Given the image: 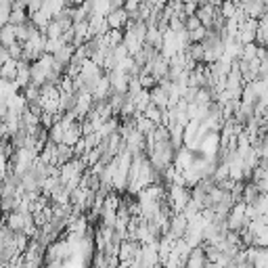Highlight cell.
I'll return each instance as SVG.
<instances>
[{
	"label": "cell",
	"instance_id": "cell-1",
	"mask_svg": "<svg viewBox=\"0 0 268 268\" xmlns=\"http://www.w3.org/2000/svg\"><path fill=\"white\" fill-rule=\"evenodd\" d=\"M185 268H212V264L208 262L206 252H204V248H201V245H199V248H195V250H191Z\"/></svg>",
	"mask_w": 268,
	"mask_h": 268
},
{
	"label": "cell",
	"instance_id": "cell-2",
	"mask_svg": "<svg viewBox=\"0 0 268 268\" xmlns=\"http://www.w3.org/2000/svg\"><path fill=\"white\" fill-rule=\"evenodd\" d=\"M105 21H107L109 30H122V32H124V28H126V24H128V15H126L124 9L111 11V13L105 17Z\"/></svg>",
	"mask_w": 268,
	"mask_h": 268
},
{
	"label": "cell",
	"instance_id": "cell-3",
	"mask_svg": "<svg viewBox=\"0 0 268 268\" xmlns=\"http://www.w3.org/2000/svg\"><path fill=\"white\" fill-rule=\"evenodd\" d=\"M30 214H19V212H11V214H7V218H5V225L13 231V233H24V229H26V218H28Z\"/></svg>",
	"mask_w": 268,
	"mask_h": 268
},
{
	"label": "cell",
	"instance_id": "cell-4",
	"mask_svg": "<svg viewBox=\"0 0 268 268\" xmlns=\"http://www.w3.org/2000/svg\"><path fill=\"white\" fill-rule=\"evenodd\" d=\"M38 160L44 164V166H55L57 168V145L55 143H47L42 149V153L38 155Z\"/></svg>",
	"mask_w": 268,
	"mask_h": 268
},
{
	"label": "cell",
	"instance_id": "cell-5",
	"mask_svg": "<svg viewBox=\"0 0 268 268\" xmlns=\"http://www.w3.org/2000/svg\"><path fill=\"white\" fill-rule=\"evenodd\" d=\"M74 53H76V49L72 47V44H70V47H63V49H59V51L53 55V61H55V63H59V65L63 67V70H65V67L72 63Z\"/></svg>",
	"mask_w": 268,
	"mask_h": 268
},
{
	"label": "cell",
	"instance_id": "cell-6",
	"mask_svg": "<svg viewBox=\"0 0 268 268\" xmlns=\"http://www.w3.org/2000/svg\"><path fill=\"white\" fill-rule=\"evenodd\" d=\"M15 76H17V61L9 59L3 67H0V80H5V82H15Z\"/></svg>",
	"mask_w": 268,
	"mask_h": 268
},
{
	"label": "cell",
	"instance_id": "cell-7",
	"mask_svg": "<svg viewBox=\"0 0 268 268\" xmlns=\"http://www.w3.org/2000/svg\"><path fill=\"white\" fill-rule=\"evenodd\" d=\"M17 42V36H15V28L13 26H3L0 28V44H3L5 49H9L11 44Z\"/></svg>",
	"mask_w": 268,
	"mask_h": 268
},
{
	"label": "cell",
	"instance_id": "cell-8",
	"mask_svg": "<svg viewBox=\"0 0 268 268\" xmlns=\"http://www.w3.org/2000/svg\"><path fill=\"white\" fill-rule=\"evenodd\" d=\"M143 118H147L151 124H155V126H160L162 124V109H158L153 103L143 111Z\"/></svg>",
	"mask_w": 268,
	"mask_h": 268
},
{
	"label": "cell",
	"instance_id": "cell-9",
	"mask_svg": "<svg viewBox=\"0 0 268 268\" xmlns=\"http://www.w3.org/2000/svg\"><path fill=\"white\" fill-rule=\"evenodd\" d=\"M11 11H13V3H9V0H0V28L9 26Z\"/></svg>",
	"mask_w": 268,
	"mask_h": 268
},
{
	"label": "cell",
	"instance_id": "cell-10",
	"mask_svg": "<svg viewBox=\"0 0 268 268\" xmlns=\"http://www.w3.org/2000/svg\"><path fill=\"white\" fill-rule=\"evenodd\" d=\"M254 268H268V250L258 248V256L254 260Z\"/></svg>",
	"mask_w": 268,
	"mask_h": 268
},
{
	"label": "cell",
	"instance_id": "cell-11",
	"mask_svg": "<svg viewBox=\"0 0 268 268\" xmlns=\"http://www.w3.org/2000/svg\"><path fill=\"white\" fill-rule=\"evenodd\" d=\"M256 51H258L256 42L245 44V47H243V53H241V59H243V61H254V59H256Z\"/></svg>",
	"mask_w": 268,
	"mask_h": 268
},
{
	"label": "cell",
	"instance_id": "cell-12",
	"mask_svg": "<svg viewBox=\"0 0 268 268\" xmlns=\"http://www.w3.org/2000/svg\"><path fill=\"white\" fill-rule=\"evenodd\" d=\"M7 51H9V59H13V61H21V55H24V44L15 42V44H11V47H9Z\"/></svg>",
	"mask_w": 268,
	"mask_h": 268
},
{
	"label": "cell",
	"instance_id": "cell-13",
	"mask_svg": "<svg viewBox=\"0 0 268 268\" xmlns=\"http://www.w3.org/2000/svg\"><path fill=\"white\" fill-rule=\"evenodd\" d=\"M201 28V21L193 15V17H187V21H185V30L187 32H195V30H199Z\"/></svg>",
	"mask_w": 268,
	"mask_h": 268
},
{
	"label": "cell",
	"instance_id": "cell-14",
	"mask_svg": "<svg viewBox=\"0 0 268 268\" xmlns=\"http://www.w3.org/2000/svg\"><path fill=\"white\" fill-rule=\"evenodd\" d=\"M7 61H9V51L3 47V44H0V67H3Z\"/></svg>",
	"mask_w": 268,
	"mask_h": 268
}]
</instances>
